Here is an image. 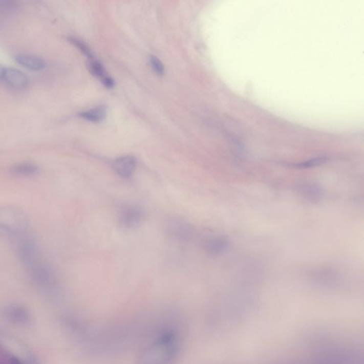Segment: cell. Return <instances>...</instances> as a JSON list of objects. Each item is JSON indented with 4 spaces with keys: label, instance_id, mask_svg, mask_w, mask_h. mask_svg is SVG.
Wrapping results in <instances>:
<instances>
[{
    "label": "cell",
    "instance_id": "9a60e30c",
    "mask_svg": "<svg viewBox=\"0 0 364 364\" xmlns=\"http://www.w3.org/2000/svg\"><path fill=\"white\" fill-rule=\"evenodd\" d=\"M5 314L9 319L16 323H23L28 319V312L25 307L19 305H12L7 307Z\"/></svg>",
    "mask_w": 364,
    "mask_h": 364
},
{
    "label": "cell",
    "instance_id": "e0dca14e",
    "mask_svg": "<svg viewBox=\"0 0 364 364\" xmlns=\"http://www.w3.org/2000/svg\"><path fill=\"white\" fill-rule=\"evenodd\" d=\"M328 159L325 157H316V158L311 159V160L305 161L303 162H298L290 164L291 167L297 169H306L310 168L316 167L326 164Z\"/></svg>",
    "mask_w": 364,
    "mask_h": 364
},
{
    "label": "cell",
    "instance_id": "52a82bcc",
    "mask_svg": "<svg viewBox=\"0 0 364 364\" xmlns=\"http://www.w3.org/2000/svg\"><path fill=\"white\" fill-rule=\"evenodd\" d=\"M138 162L135 157L125 155L115 159L113 169L119 177L123 179L131 178L137 169Z\"/></svg>",
    "mask_w": 364,
    "mask_h": 364
},
{
    "label": "cell",
    "instance_id": "3957f363",
    "mask_svg": "<svg viewBox=\"0 0 364 364\" xmlns=\"http://www.w3.org/2000/svg\"><path fill=\"white\" fill-rule=\"evenodd\" d=\"M29 226L28 218L23 210L12 206H0V235L21 239Z\"/></svg>",
    "mask_w": 364,
    "mask_h": 364
},
{
    "label": "cell",
    "instance_id": "5bb4252c",
    "mask_svg": "<svg viewBox=\"0 0 364 364\" xmlns=\"http://www.w3.org/2000/svg\"><path fill=\"white\" fill-rule=\"evenodd\" d=\"M16 61L22 67L29 70L40 71L45 67V62L41 58L29 54H20L16 56Z\"/></svg>",
    "mask_w": 364,
    "mask_h": 364
},
{
    "label": "cell",
    "instance_id": "7a4b0ae2",
    "mask_svg": "<svg viewBox=\"0 0 364 364\" xmlns=\"http://www.w3.org/2000/svg\"><path fill=\"white\" fill-rule=\"evenodd\" d=\"M183 331L179 314L164 312L151 335L138 349L133 364H175L182 353Z\"/></svg>",
    "mask_w": 364,
    "mask_h": 364
},
{
    "label": "cell",
    "instance_id": "ba28073f",
    "mask_svg": "<svg viewBox=\"0 0 364 364\" xmlns=\"http://www.w3.org/2000/svg\"><path fill=\"white\" fill-rule=\"evenodd\" d=\"M1 80L9 87L16 90L25 89L29 84L27 76L14 68H5Z\"/></svg>",
    "mask_w": 364,
    "mask_h": 364
},
{
    "label": "cell",
    "instance_id": "2e32d148",
    "mask_svg": "<svg viewBox=\"0 0 364 364\" xmlns=\"http://www.w3.org/2000/svg\"><path fill=\"white\" fill-rule=\"evenodd\" d=\"M105 108L101 105L89 110V111H85V112L81 113L80 114V116L81 118L91 122H97V123L102 122L105 119Z\"/></svg>",
    "mask_w": 364,
    "mask_h": 364
},
{
    "label": "cell",
    "instance_id": "30bf717a",
    "mask_svg": "<svg viewBox=\"0 0 364 364\" xmlns=\"http://www.w3.org/2000/svg\"><path fill=\"white\" fill-rule=\"evenodd\" d=\"M166 226L168 232L177 239L188 240L191 237L193 230L191 226L186 221L180 219H172L168 222Z\"/></svg>",
    "mask_w": 364,
    "mask_h": 364
},
{
    "label": "cell",
    "instance_id": "277c9868",
    "mask_svg": "<svg viewBox=\"0 0 364 364\" xmlns=\"http://www.w3.org/2000/svg\"><path fill=\"white\" fill-rule=\"evenodd\" d=\"M26 269L33 283L41 292L50 297L58 295L60 287L57 277L50 265L43 261L41 258Z\"/></svg>",
    "mask_w": 364,
    "mask_h": 364
},
{
    "label": "cell",
    "instance_id": "d6986e66",
    "mask_svg": "<svg viewBox=\"0 0 364 364\" xmlns=\"http://www.w3.org/2000/svg\"><path fill=\"white\" fill-rule=\"evenodd\" d=\"M149 61H151V67L155 73L159 75L164 74V65L159 58H157L156 56H152L149 58Z\"/></svg>",
    "mask_w": 364,
    "mask_h": 364
},
{
    "label": "cell",
    "instance_id": "5b68a950",
    "mask_svg": "<svg viewBox=\"0 0 364 364\" xmlns=\"http://www.w3.org/2000/svg\"><path fill=\"white\" fill-rule=\"evenodd\" d=\"M16 254L20 263L25 268L41 258L37 245L30 239H23L18 244Z\"/></svg>",
    "mask_w": 364,
    "mask_h": 364
},
{
    "label": "cell",
    "instance_id": "ffe728a7",
    "mask_svg": "<svg viewBox=\"0 0 364 364\" xmlns=\"http://www.w3.org/2000/svg\"><path fill=\"white\" fill-rule=\"evenodd\" d=\"M11 364H23V363H22L19 360H18L17 358H12V359L11 360Z\"/></svg>",
    "mask_w": 364,
    "mask_h": 364
},
{
    "label": "cell",
    "instance_id": "4fadbf2b",
    "mask_svg": "<svg viewBox=\"0 0 364 364\" xmlns=\"http://www.w3.org/2000/svg\"><path fill=\"white\" fill-rule=\"evenodd\" d=\"M10 173L16 176L31 177L39 174L40 169L35 164L31 162H21L13 164L10 168Z\"/></svg>",
    "mask_w": 364,
    "mask_h": 364
},
{
    "label": "cell",
    "instance_id": "6da1fadb",
    "mask_svg": "<svg viewBox=\"0 0 364 364\" xmlns=\"http://www.w3.org/2000/svg\"><path fill=\"white\" fill-rule=\"evenodd\" d=\"M65 324L89 357L107 360L118 357L137 346L140 348L153 332L155 317L104 324L68 317Z\"/></svg>",
    "mask_w": 364,
    "mask_h": 364
},
{
    "label": "cell",
    "instance_id": "8992f818",
    "mask_svg": "<svg viewBox=\"0 0 364 364\" xmlns=\"http://www.w3.org/2000/svg\"><path fill=\"white\" fill-rule=\"evenodd\" d=\"M144 212L139 206H131L125 208L119 217V224L125 229H133L142 224Z\"/></svg>",
    "mask_w": 364,
    "mask_h": 364
},
{
    "label": "cell",
    "instance_id": "8fae6325",
    "mask_svg": "<svg viewBox=\"0 0 364 364\" xmlns=\"http://www.w3.org/2000/svg\"><path fill=\"white\" fill-rule=\"evenodd\" d=\"M230 247L229 240L226 237H217L209 240L205 246L208 255L217 257L224 254Z\"/></svg>",
    "mask_w": 364,
    "mask_h": 364
},
{
    "label": "cell",
    "instance_id": "ac0fdd59",
    "mask_svg": "<svg viewBox=\"0 0 364 364\" xmlns=\"http://www.w3.org/2000/svg\"><path fill=\"white\" fill-rule=\"evenodd\" d=\"M69 41H70L73 45H75V47H76L77 48L79 49V50L87 56L88 59H91V58H93L92 53H91L89 47H88V45L85 42L79 39V38L75 37H71L69 38Z\"/></svg>",
    "mask_w": 364,
    "mask_h": 364
},
{
    "label": "cell",
    "instance_id": "7c38bea8",
    "mask_svg": "<svg viewBox=\"0 0 364 364\" xmlns=\"http://www.w3.org/2000/svg\"><path fill=\"white\" fill-rule=\"evenodd\" d=\"M89 68L91 74L101 80L102 83L107 88H112L114 85V80L106 74L105 69L99 61L91 58L89 60Z\"/></svg>",
    "mask_w": 364,
    "mask_h": 364
},
{
    "label": "cell",
    "instance_id": "9c48e42d",
    "mask_svg": "<svg viewBox=\"0 0 364 364\" xmlns=\"http://www.w3.org/2000/svg\"><path fill=\"white\" fill-rule=\"evenodd\" d=\"M297 192L302 198L310 203H318L323 198L324 192L321 186L312 182H302L297 187Z\"/></svg>",
    "mask_w": 364,
    "mask_h": 364
},
{
    "label": "cell",
    "instance_id": "44dd1931",
    "mask_svg": "<svg viewBox=\"0 0 364 364\" xmlns=\"http://www.w3.org/2000/svg\"><path fill=\"white\" fill-rule=\"evenodd\" d=\"M4 70H5V68L2 67L1 66H0V79H2V77H3Z\"/></svg>",
    "mask_w": 364,
    "mask_h": 364
}]
</instances>
